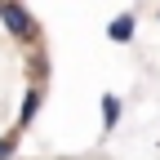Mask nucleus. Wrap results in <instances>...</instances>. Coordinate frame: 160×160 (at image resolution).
Returning a JSON list of instances; mask_svg holds the SVG:
<instances>
[{
	"label": "nucleus",
	"mask_w": 160,
	"mask_h": 160,
	"mask_svg": "<svg viewBox=\"0 0 160 160\" xmlns=\"http://www.w3.org/2000/svg\"><path fill=\"white\" fill-rule=\"evenodd\" d=\"M0 22H5V31L13 40H22V45H40V27L36 18L18 5V0H0Z\"/></svg>",
	"instance_id": "1"
},
{
	"label": "nucleus",
	"mask_w": 160,
	"mask_h": 160,
	"mask_svg": "<svg viewBox=\"0 0 160 160\" xmlns=\"http://www.w3.org/2000/svg\"><path fill=\"white\" fill-rule=\"evenodd\" d=\"M40 98H45V89H40V80H31V85H27V98H22V111H18V129H27L31 120H36Z\"/></svg>",
	"instance_id": "2"
},
{
	"label": "nucleus",
	"mask_w": 160,
	"mask_h": 160,
	"mask_svg": "<svg viewBox=\"0 0 160 160\" xmlns=\"http://www.w3.org/2000/svg\"><path fill=\"white\" fill-rule=\"evenodd\" d=\"M133 27H138V18H133V13H120V18H111V22H107V40L129 45V40H133Z\"/></svg>",
	"instance_id": "3"
},
{
	"label": "nucleus",
	"mask_w": 160,
	"mask_h": 160,
	"mask_svg": "<svg viewBox=\"0 0 160 160\" xmlns=\"http://www.w3.org/2000/svg\"><path fill=\"white\" fill-rule=\"evenodd\" d=\"M116 120H120V98L116 93H102V133L116 129Z\"/></svg>",
	"instance_id": "4"
},
{
	"label": "nucleus",
	"mask_w": 160,
	"mask_h": 160,
	"mask_svg": "<svg viewBox=\"0 0 160 160\" xmlns=\"http://www.w3.org/2000/svg\"><path fill=\"white\" fill-rule=\"evenodd\" d=\"M18 138H22V129H9V133H0V160H9L18 151Z\"/></svg>",
	"instance_id": "5"
}]
</instances>
